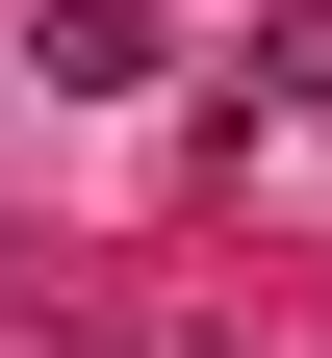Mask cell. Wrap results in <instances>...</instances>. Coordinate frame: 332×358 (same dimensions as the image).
I'll return each instance as SVG.
<instances>
[{
	"mask_svg": "<svg viewBox=\"0 0 332 358\" xmlns=\"http://www.w3.org/2000/svg\"><path fill=\"white\" fill-rule=\"evenodd\" d=\"M307 103H332V0H281L256 52H230V154H256V128H307Z\"/></svg>",
	"mask_w": 332,
	"mask_h": 358,
	"instance_id": "1",
	"label": "cell"
},
{
	"mask_svg": "<svg viewBox=\"0 0 332 358\" xmlns=\"http://www.w3.org/2000/svg\"><path fill=\"white\" fill-rule=\"evenodd\" d=\"M26 77H52V103H128V77H154V26H128V0H52V26H26Z\"/></svg>",
	"mask_w": 332,
	"mask_h": 358,
	"instance_id": "2",
	"label": "cell"
}]
</instances>
